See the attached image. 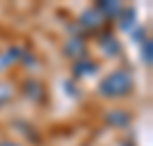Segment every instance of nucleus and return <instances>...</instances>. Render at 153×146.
<instances>
[{
    "label": "nucleus",
    "instance_id": "5",
    "mask_svg": "<svg viewBox=\"0 0 153 146\" xmlns=\"http://www.w3.org/2000/svg\"><path fill=\"white\" fill-rule=\"evenodd\" d=\"M0 146H16V144H0Z\"/></svg>",
    "mask_w": 153,
    "mask_h": 146
},
{
    "label": "nucleus",
    "instance_id": "1",
    "mask_svg": "<svg viewBox=\"0 0 153 146\" xmlns=\"http://www.w3.org/2000/svg\"><path fill=\"white\" fill-rule=\"evenodd\" d=\"M130 76H128L126 71H117L112 76H108L105 80L101 82V91L105 96H123L130 89Z\"/></svg>",
    "mask_w": 153,
    "mask_h": 146
},
{
    "label": "nucleus",
    "instance_id": "4",
    "mask_svg": "<svg viewBox=\"0 0 153 146\" xmlns=\"http://www.w3.org/2000/svg\"><path fill=\"white\" fill-rule=\"evenodd\" d=\"M5 98H9V87H5V84H0V103L5 101Z\"/></svg>",
    "mask_w": 153,
    "mask_h": 146
},
{
    "label": "nucleus",
    "instance_id": "3",
    "mask_svg": "<svg viewBox=\"0 0 153 146\" xmlns=\"http://www.w3.org/2000/svg\"><path fill=\"white\" fill-rule=\"evenodd\" d=\"M103 12H108V14H117L119 12V5H101Z\"/></svg>",
    "mask_w": 153,
    "mask_h": 146
},
{
    "label": "nucleus",
    "instance_id": "2",
    "mask_svg": "<svg viewBox=\"0 0 153 146\" xmlns=\"http://www.w3.org/2000/svg\"><path fill=\"white\" fill-rule=\"evenodd\" d=\"M82 71H96V64L94 62H78L76 64V76H82Z\"/></svg>",
    "mask_w": 153,
    "mask_h": 146
}]
</instances>
